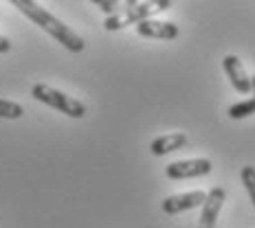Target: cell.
Returning a JSON list of instances; mask_svg holds the SVG:
<instances>
[{"instance_id":"6da1fadb","label":"cell","mask_w":255,"mask_h":228,"mask_svg":"<svg viewBox=\"0 0 255 228\" xmlns=\"http://www.w3.org/2000/svg\"><path fill=\"white\" fill-rule=\"evenodd\" d=\"M9 2H11L15 9H20V11H22L26 18L31 20V22L38 24L42 31H46L51 38H55L66 51L82 53L84 49H86L84 40L79 38L75 31L71 29V26H66L62 20H57L55 15H51L46 9H42L40 4L35 2V0H9Z\"/></svg>"},{"instance_id":"7a4b0ae2","label":"cell","mask_w":255,"mask_h":228,"mask_svg":"<svg viewBox=\"0 0 255 228\" xmlns=\"http://www.w3.org/2000/svg\"><path fill=\"white\" fill-rule=\"evenodd\" d=\"M167 9H172V0H145V2H136L134 7L128 9L124 13L108 15L104 22V29L106 31H121V29H126V26L141 22V20L154 18L156 13L167 11Z\"/></svg>"},{"instance_id":"3957f363","label":"cell","mask_w":255,"mask_h":228,"mask_svg":"<svg viewBox=\"0 0 255 228\" xmlns=\"http://www.w3.org/2000/svg\"><path fill=\"white\" fill-rule=\"evenodd\" d=\"M31 97H33L35 101L57 110V112L71 116V119H84V116H86V105L82 101H77V99L68 97V94H64L51 86H46V83H35V86L31 88Z\"/></svg>"},{"instance_id":"277c9868","label":"cell","mask_w":255,"mask_h":228,"mask_svg":"<svg viewBox=\"0 0 255 228\" xmlns=\"http://www.w3.org/2000/svg\"><path fill=\"white\" fill-rule=\"evenodd\" d=\"M214 165L209 158H191V160H176L165 167V176L169 180H189L209 176Z\"/></svg>"},{"instance_id":"5b68a950","label":"cell","mask_w":255,"mask_h":228,"mask_svg":"<svg viewBox=\"0 0 255 228\" xmlns=\"http://www.w3.org/2000/svg\"><path fill=\"white\" fill-rule=\"evenodd\" d=\"M207 200L205 191H189V193H176V195H167L161 202V209L165 215H178L185 211H191L196 206H203Z\"/></svg>"},{"instance_id":"8992f818","label":"cell","mask_w":255,"mask_h":228,"mask_svg":"<svg viewBox=\"0 0 255 228\" xmlns=\"http://www.w3.org/2000/svg\"><path fill=\"white\" fill-rule=\"evenodd\" d=\"M222 68H225L227 77H229L231 86L236 88V92H240V94L253 92V81H251V77L247 75V71H244L238 55H227L225 60H222Z\"/></svg>"},{"instance_id":"52a82bcc","label":"cell","mask_w":255,"mask_h":228,"mask_svg":"<svg viewBox=\"0 0 255 228\" xmlns=\"http://www.w3.org/2000/svg\"><path fill=\"white\" fill-rule=\"evenodd\" d=\"M136 33L141 38H150V40H176L178 38V26L174 22H163V20H141L136 22Z\"/></svg>"},{"instance_id":"ba28073f","label":"cell","mask_w":255,"mask_h":228,"mask_svg":"<svg viewBox=\"0 0 255 228\" xmlns=\"http://www.w3.org/2000/svg\"><path fill=\"white\" fill-rule=\"evenodd\" d=\"M225 200L227 193L222 187H214L207 193V200L203 202V213H200V228H216L218 215H220Z\"/></svg>"},{"instance_id":"9c48e42d","label":"cell","mask_w":255,"mask_h":228,"mask_svg":"<svg viewBox=\"0 0 255 228\" xmlns=\"http://www.w3.org/2000/svg\"><path fill=\"white\" fill-rule=\"evenodd\" d=\"M187 143H189L187 134H183V132H172V134L154 139L150 143V152L154 153V156H167V153H172V152L183 150Z\"/></svg>"},{"instance_id":"30bf717a","label":"cell","mask_w":255,"mask_h":228,"mask_svg":"<svg viewBox=\"0 0 255 228\" xmlns=\"http://www.w3.org/2000/svg\"><path fill=\"white\" fill-rule=\"evenodd\" d=\"M251 81H253V97L247 99V101L233 103L231 108H229V112H227V114L231 116V119L240 121V119H247V116L255 114V77H251Z\"/></svg>"},{"instance_id":"8fae6325","label":"cell","mask_w":255,"mask_h":228,"mask_svg":"<svg viewBox=\"0 0 255 228\" xmlns=\"http://www.w3.org/2000/svg\"><path fill=\"white\" fill-rule=\"evenodd\" d=\"M136 2H139V0H102L97 7L102 9V13H106V15H115V13H124L128 9H132Z\"/></svg>"},{"instance_id":"7c38bea8","label":"cell","mask_w":255,"mask_h":228,"mask_svg":"<svg viewBox=\"0 0 255 228\" xmlns=\"http://www.w3.org/2000/svg\"><path fill=\"white\" fill-rule=\"evenodd\" d=\"M24 114V108L15 101L0 99V119H20Z\"/></svg>"},{"instance_id":"4fadbf2b","label":"cell","mask_w":255,"mask_h":228,"mask_svg":"<svg viewBox=\"0 0 255 228\" xmlns=\"http://www.w3.org/2000/svg\"><path fill=\"white\" fill-rule=\"evenodd\" d=\"M242 184L244 189H247L249 198H251V202L255 206V167H242Z\"/></svg>"},{"instance_id":"5bb4252c","label":"cell","mask_w":255,"mask_h":228,"mask_svg":"<svg viewBox=\"0 0 255 228\" xmlns=\"http://www.w3.org/2000/svg\"><path fill=\"white\" fill-rule=\"evenodd\" d=\"M9 51H11V40L0 35V53H9Z\"/></svg>"},{"instance_id":"9a60e30c","label":"cell","mask_w":255,"mask_h":228,"mask_svg":"<svg viewBox=\"0 0 255 228\" xmlns=\"http://www.w3.org/2000/svg\"><path fill=\"white\" fill-rule=\"evenodd\" d=\"M90 2H93V4H99V2H102V0H90Z\"/></svg>"}]
</instances>
